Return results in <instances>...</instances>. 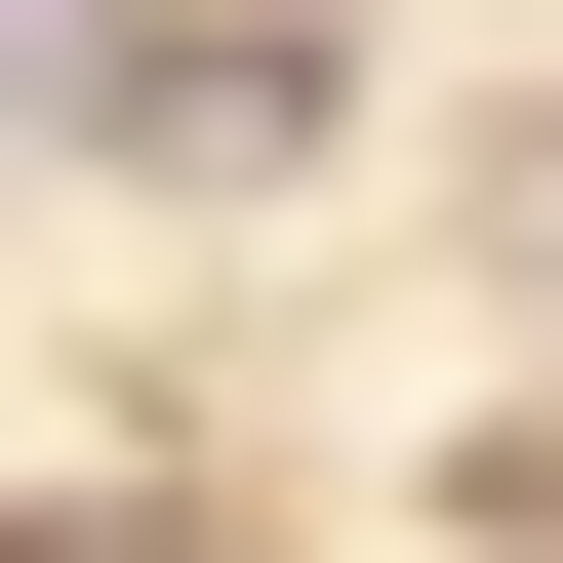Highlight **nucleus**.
<instances>
[{"label": "nucleus", "mask_w": 563, "mask_h": 563, "mask_svg": "<svg viewBox=\"0 0 563 563\" xmlns=\"http://www.w3.org/2000/svg\"><path fill=\"white\" fill-rule=\"evenodd\" d=\"M0 563H162V523H0Z\"/></svg>", "instance_id": "obj_1"}]
</instances>
